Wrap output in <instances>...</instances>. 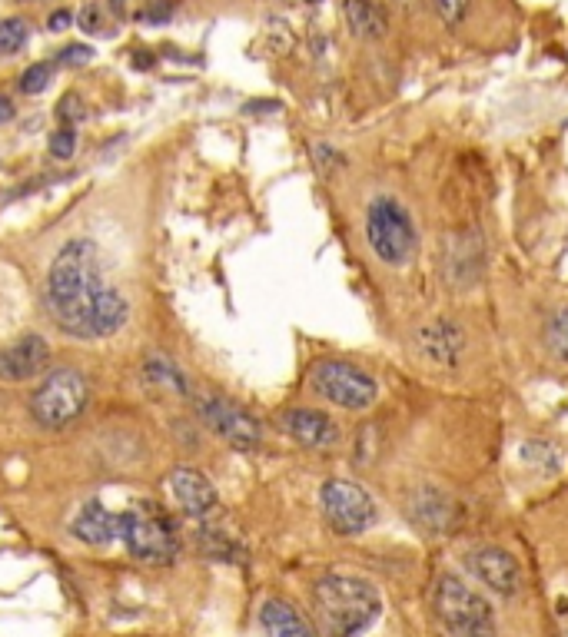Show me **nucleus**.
<instances>
[{"label": "nucleus", "instance_id": "obj_1", "mask_svg": "<svg viewBox=\"0 0 568 637\" xmlns=\"http://www.w3.org/2000/svg\"><path fill=\"white\" fill-rule=\"evenodd\" d=\"M103 292H107V283H103L100 249L90 239H70L60 246L47 273V306L67 336L97 339L94 316Z\"/></svg>", "mask_w": 568, "mask_h": 637}, {"label": "nucleus", "instance_id": "obj_2", "mask_svg": "<svg viewBox=\"0 0 568 637\" xmlns=\"http://www.w3.org/2000/svg\"><path fill=\"white\" fill-rule=\"evenodd\" d=\"M313 614L323 637H359L379 621L382 594L356 574H323L313 584Z\"/></svg>", "mask_w": 568, "mask_h": 637}, {"label": "nucleus", "instance_id": "obj_3", "mask_svg": "<svg viewBox=\"0 0 568 637\" xmlns=\"http://www.w3.org/2000/svg\"><path fill=\"white\" fill-rule=\"evenodd\" d=\"M432 611L449 637H499V618H495L492 601L452 571H442L436 578Z\"/></svg>", "mask_w": 568, "mask_h": 637}, {"label": "nucleus", "instance_id": "obj_4", "mask_svg": "<svg viewBox=\"0 0 568 637\" xmlns=\"http://www.w3.org/2000/svg\"><path fill=\"white\" fill-rule=\"evenodd\" d=\"M366 243L379 263L389 269H402L416 259L419 229L396 196L382 193L366 206Z\"/></svg>", "mask_w": 568, "mask_h": 637}, {"label": "nucleus", "instance_id": "obj_5", "mask_svg": "<svg viewBox=\"0 0 568 637\" xmlns=\"http://www.w3.org/2000/svg\"><path fill=\"white\" fill-rule=\"evenodd\" d=\"M120 541L140 565H170L180 555V535L173 518L153 501H137L120 515Z\"/></svg>", "mask_w": 568, "mask_h": 637}, {"label": "nucleus", "instance_id": "obj_6", "mask_svg": "<svg viewBox=\"0 0 568 637\" xmlns=\"http://www.w3.org/2000/svg\"><path fill=\"white\" fill-rule=\"evenodd\" d=\"M309 385L319 399L333 402L336 409L366 412L379 402V382L359 365L346 359H323L309 372Z\"/></svg>", "mask_w": 568, "mask_h": 637}, {"label": "nucleus", "instance_id": "obj_7", "mask_svg": "<svg viewBox=\"0 0 568 637\" xmlns=\"http://www.w3.org/2000/svg\"><path fill=\"white\" fill-rule=\"evenodd\" d=\"M87 402H90L87 375L77 369H54L37 385L34 399H30V415L44 428H67L84 415Z\"/></svg>", "mask_w": 568, "mask_h": 637}, {"label": "nucleus", "instance_id": "obj_8", "mask_svg": "<svg viewBox=\"0 0 568 637\" xmlns=\"http://www.w3.org/2000/svg\"><path fill=\"white\" fill-rule=\"evenodd\" d=\"M319 505H323L329 528L343 538L363 535L379 518L373 495H369L363 485L349 482V478H329V482L319 488Z\"/></svg>", "mask_w": 568, "mask_h": 637}, {"label": "nucleus", "instance_id": "obj_9", "mask_svg": "<svg viewBox=\"0 0 568 637\" xmlns=\"http://www.w3.org/2000/svg\"><path fill=\"white\" fill-rule=\"evenodd\" d=\"M196 412H200V419L210 425L226 445L236 448V452H256V448H260L263 442L260 422L246 409H240V405L223 399V395H203V399H196Z\"/></svg>", "mask_w": 568, "mask_h": 637}, {"label": "nucleus", "instance_id": "obj_10", "mask_svg": "<svg viewBox=\"0 0 568 637\" xmlns=\"http://www.w3.org/2000/svg\"><path fill=\"white\" fill-rule=\"evenodd\" d=\"M462 565L472 574V578H479L485 588L492 594H499V598H515L522 588V568L519 561H515L512 551H505L499 545H475L469 548L466 555H462Z\"/></svg>", "mask_w": 568, "mask_h": 637}, {"label": "nucleus", "instance_id": "obj_11", "mask_svg": "<svg viewBox=\"0 0 568 637\" xmlns=\"http://www.w3.org/2000/svg\"><path fill=\"white\" fill-rule=\"evenodd\" d=\"M466 342H469L466 329L449 316H436V319L422 322L416 329V336H412L416 352L429 365H436V369H459L462 355H466Z\"/></svg>", "mask_w": 568, "mask_h": 637}, {"label": "nucleus", "instance_id": "obj_12", "mask_svg": "<svg viewBox=\"0 0 568 637\" xmlns=\"http://www.w3.org/2000/svg\"><path fill=\"white\" fill-rule=\"evenodd\" d=\"M406 515L422 535H452L462 518V508H459V501L442 492V488L419 485L416 492L409 495Z\"/></svg>", "mask_w": 568, "mask_h": 637}, {"label": "nucleus", "instance_id": "obj_13", "mask_svg": "<svg viewBox=\"0 0 568 637\" xmlns=\"http://www.w3.org/2000/svg\"><path fill=\"white\" fill-rule=\"evenodd\" d=\"M170 495L177 498V505L187 511L193 521H210L220 508V495H216L213 482L200 468L177 465L170 472Z\"/></svg>", "mask_w": 568, "mask_h": 637}, {"label": "nucleus", "instance_id": "obj_14", "mask_svg": "<svg viewBox=\"0 0 568 637\" xmlns=\"http://www.w3.org/2000/svg\"><path fill=\"white\" fill-rule=\"evenodd\" d=\"M280 422H283L289 438H296L303 448H316V452L336 448L339 438H343L333 415H326L319 409H306V405H299V409H286L280 415Z\"/></svg>", "mask_w": 568, "mask_h": 637}, {"label": "nucleus", "instance_id": "obj_15", "mask_svg": "<svg viewBox=\"0 0 568 637\" xmlns=\"http://www.w3.org/2000/svg\"><path fill=\"white\" fill-rule=\"evenodd\" d=\"M50 362V346L44 336L37 332H27L17 342L0 349V379L4 382H27L37 379L40 372L47 369Z\"/></svg>", "mask_w": 568, "mask_h": 637}, {"label": "nucleus", "instance_id": "obj_16", "mask_svg": "<svg viewBox=\"0 0 568 637\" xmlns=\"http://www.w3.org/2000/svg\"><path fill=\"white\" fill-rule=\"evenodd\" d=\"M70 531L94 548L110 545V541L120 538V515L107 511V505H100V501H87V505L80 508V515L74 518V525H70Z\"/></svg>", "mask_w": 568, "mask_h": 637}, {"label": "nucleus", "instance_id": "obj_17", "mask_svg": "<svg viewBox=\"0 0 568 637\" xmlns=\"http://www.w3.org/2000/svg\"><path fill=\"white\" fill-rule=\"evenodd\" d=\"M196 548H200L203 558L210 561H230V565H243L246 548L243 541L226 531L220 525H210V521H200V531H196Z\"/></svg>", "mask_w": 568, "mask_h": 637}, {"label": "nucleus", "instance_id": "obj_18", "mask_svg": "<svg viewBox=\"0 0 568 637\" xmlns=\"http://www.w3.org/2000/svg\"><path fill=\"white\" fill-rule=\"evenodd\" d=\"M260 621H263V628L270 631V637H316L313 624H309L293 604L280 601V598H270L263 604Z\"/></svg>", "mask_w": 568, "mask_h": 637}, {"label": "nucleus", "instance_id": "obj_19", "mask_svg": "<svg viewBox=\"0 0 568 637\" xmlns=\"http://www.w3.org/2000/svg\"><path fill=\"white\" fill-rule=\"evenodd\" d=\"M343 14L356 37L376 40L386 34V14L376 0H343Z\"/></svg>", "mask_w": 568, "mask_h": 637}, {"label": "nucleus", "instance_id": "obj_20", "mask_svg": "<svg viewBox=\"0 0 568 637\" xmlns=\"http://www.w3.org/2000/svg\"><path fill=\"white\" fill-rule=\"evenodd\" d=\"M143 379L160 395H190V385L183 379V372L170 359H163V355H150L147 365H143Z\"/></svg>", "mask_w": 568, "mask_h": 637}, {"label": "nucleus", "instance_id": "obj_21", "mask_svg": "<svg viewBox=\"0 0 568 637\" xmlns=\"http://www.w3.org/2000/svg\"><path fill=\"white\" fill-rule=\"evenodd\" d=\"M542 339H545V349H549L552 359L568 365V302H559V306L549 309Z\"/></svg>", "mask_w": 568, "mask_h": 637}, {"label": "nucleus", "instance_id": "obj_22", "mask_svg": "<svg viewBox=\"0 0 568 637\" xmlns=\"http://www.w3.org/2000/svg\"><path fill=\"white\" fill-rule=\"evenodd\" d=\"M519 458L525 465H532L539 475H555L562 468V455L552 442H542V438H529L519 448Z\"/></svg>", "mask_w": 568, "mask_h": 637}, {"label": "nucleus", "instance_id": "obj_23", "mask_svg": "<svg viewBox=\"0 0 568 637\" xmlns=\"http://www.w3.org/2000/svg\"><path fill=\"white\" fill-rule=\"evenodd\" d=\"M27 44V24L20 17L0 20V57H14Z\"/></svg>", "mask_w": 568, "mask_h": 637}, {"label": "nucleus", "instance_id": "obj_24", "mask_svg": "<svg viewBox=\"0 0 568 637\" xmlns=\"http://www.w3.org/2000/svg\"><path fill=\"white\" fill-rule=\"evenodd\" d=\"M54 80V64H47V60H40V64H30L24 73H20V90L24 93H44L47 83Z\"/></svg>", "mask_w": 568, "mask_h": 637}, {"label": "nucleus", "instance_id": "obj_25", "mask_svg": "<svg viewBox=\"0 0 568 637\" xmlns=\"http://www.w3.org/2000/svg\"><path fill=\"white\" fill-rule=\"evenodd\" d=\"M50 153L57 156V160H70V156H74V150H77V133H74V127H60V130H54L50 133Z\"/></svg>", "mask_w": 568, "mask_h": 637}, {"label": "nucleus", "instance_id": "obj_26", "mask_svg": "<svg viewBox=\"0 0 568 637\" xmlns=\"http://www.w3.org/2000/svg\"><path fill=\"white\" fill-rule=\"evenodd\" d=\"M84 100L77 97V93H64V97H60V103H57V120L64 123V127H74V123H80L84 120Z\"/></svg>", "mask_w": 568, "mask_h": 637}, {"label": "nucleus", "instance_id": "obj_27", "mask_svg": "<svg viewBox=\"0 0 568 637\" xmlns=\"http://www.w3.org/2000/svg\"><path fill=\"white\" fill-rule=\"evenodd\" d=\"M469 4L472 0H436V14L442 17L446 27H459L469 14Z\"/></svg>", "mask_w": 568, "mask_h": 637}, {"label": "nucleus", "instance_id": "obj_28", "mask_svg": "<svg viewBox=\"0 0 568 637\" xmlns=\"http://www.w3.org/2000/svg\"><path fill=\"white\" fill-rule=\"evenodd\" d=\"M90 60H94V47L90 44H67L57 54V64H64V67H87Z\"/></svg>", "mask_w": 568, "mask_h": 637}, {"label": "nucleus", "instance_id": "obj_29", "mask_svg": "<svg viewBox=\"0 0 568 637\" xmlns=\"http://www.w3.org/2000/svg\"><path fill=\"white\" fill-rule=\"evenodd\" d=\"M140 17L147 20V24H167V20L173 17V0H153Z\"/></svg>", "mask_w": 568, "mask_h": 637}, {"label": "nucleus", "instance_id": "obj_30", "mask_svg": "<svg viewBox=\"0 0 568 637\" xmlns=\"http://www.w3.org/2000/svg\"><path fill=\"white\" fill-rule=\"evenodd\" d=\"M80 27L87 30V34H97L100 24H97V4H87L84 10H80Z\"/></svg>", "mask_w": 568, "mask_h": 637}, {"label": "nucleus", "instance_id": "obj_31", "mask_svg": "<svg viewBox=\"0 0 568 637\" xmlns=\"http://www.w3.org/2000/svg\"><path fill=\"white\" fill-rule=\"evenodd\" d=\"M153 64H157V60H153L150 50H133V54H130V67L133 70H150Z\"/></svg>", "mask_w": 568, "mask_h": 637}, {"label": "nucleus", "instance_id": "obj_32", "mask_svg": "<svg viewBox=\"0 0 568 637\" xmlns=\"http://www.w3.org/2000/svg\"><path fill=\"white\" fill-rule=\"evenodd\" d=\"M70 20H74V14H70V10H54V14L47 17V27L50 30H67Z\"/></svg>", "mask_w": 568, "mask_h": 637}, {"label": "nucleus", "instance_id": "obj_33", "mask_svg": "<svg viewBox=\"0 0 568 637\" xmlns=\"http://www.w3.org/2000/svg\"><path fill=\"white\" fill-rule=\"evenodd\" d=\"M14 113H17L14 100H10L7 93H0V127H4V123H10V120H14Z\"/></svg>", "mask_w": 568, "mask_h": 637}, {"label": "nucleus", "instance_id": "obj_34", "mask_svg": "<svg viewBox=\"0 0 568 637\" xmlns=\"http://www.w3.org/2000/svg\"><path fill=\"white\" fill-rule=\"evenodd\" d=\"M306 4H319V0H306Z\"/></svg>", "mask_w": 568, "mask_h": 637}, {"label": "nucleus", "instance_id": "obj_35", "mask_svg": "<svg viewBox=\"0 0 568 637\" xmlns=\"http://www.w3.org/2000/svg\"><path fill=\"white\" fill-rule=\"evenodd\" d=\"M562 637H568V631H562Z\"/></svg>", "mask_w": 568, "mask_h": 637}]
</instances>
